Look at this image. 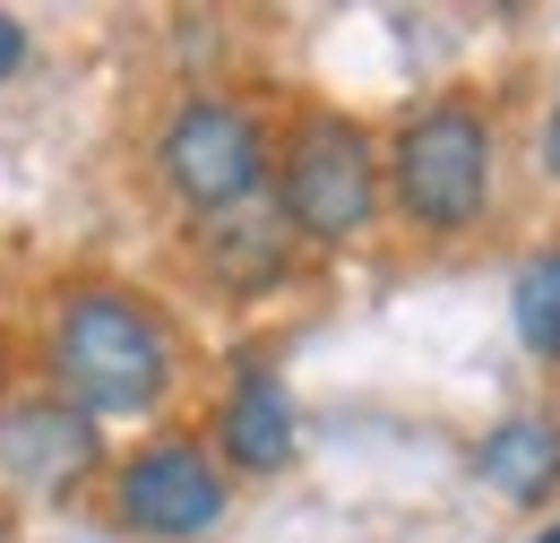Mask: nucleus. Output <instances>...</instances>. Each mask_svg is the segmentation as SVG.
<instances>
[{"instance_id": "nucleus-4", "label": "nucleus", "mask_w": 560, "mask_h": 543, "mask_svg": "<svg viewBox=\"0 0 560 543\" xmlns=\"http://www.w3.org/2000/svg\"><path fill=\"white\" fill-rule=\"evenodd\" d=\"M155 182L164 199L190 207V216H242L259 207V190L277 182V147H268V122L233 95H190L164 113L155 130Z\"/></svg>"}, {"instance_id": "nucleus-8", "label": "nucleus", "mask_w": 560, "mask_h": 543, "mask_svg": "<svg viewBox=\"0 0 560 543\" xmlns=\"http://www.w3.org/2000/svg\"><path fill=\"white\" fill-rule=\"evenodd\" d=\"M475 475H483L500 500H517V509H544L560 492V423L552 414H509L483 449H475Z\"/></svg>"}, {"instance_id": "nucleus-7", "label": "nucleus", "mask_w": 560, "mask_h": 543, "mask_svg": "<svg viewBox=\"0 0 560 543\" xmlns=\"http://www.w3.org/2000/svg\"><path fill=\"white\" fill-rule=\"evenodd\" d=\"M293 449H302V431H293V397H284L277 371L250 362V371L224 389L215 423H208V458H215V466H233V475H284Z\"/></svg>"}, {"instance_id": "nucleus-10", "label": "nucleus", "mask_w": 560, "mask_h": 543, "mask_svg": "<svg viewBox=\"0 0 560 543\" xmlns=\"http://www.w3.org/2000/svg\"><path fill=\"white\" fill-rule=\"evenodd\" d=\"M509 320H517L526 354L560 362V251H535V259L517 268V285H509Z\"/></svg>"}, {"instance_id": "nucleus-13", "label": "nucleus", "mask_w": 560, "mask_h": 543, "mask_svg": "<svg viewBox=\"0 0 560 543\" xmlns=\"http://www.w3.org/2000/svg\"><path fill=\"white\" fill-rule=\"evenodd\" d=\"M526 543H560V518H552V527H544V535H526Z\"/></svg>"}, {"instance_id": "nucleus-2", "label": "nucleus", "mask_w": 560, "mask_h": 543, "mask_svg": "<svg viewBox=\"0 0 560 543\" xmlns=\"http://www.w3.org/2000/svg\"><path fill=\"white\" fill-rule=\"evenodd\" d=\"M388 155V199L397 216L448 242V233H475L491 216V182H500V138H491V113L466 104V95H431L415 104L397 138L380 147Z\"/></svg>"}, {"instance_id": "nucleus-12", "label": "nucleus", "mask_w": 560, "mask_h": 543, "mask_svg": "<svg viewBox=\"0 0 560 543\" xmlns=\"http://www.w3.org/2000/svg\"><path fill=\"white\" fill-rule=\"evenodd\" d=\"M544 164H552V182H560V104H552V122H544Z\"/></svg>"}, {"instance_id": "nucleus-5", "label": "nucleus", "mask_w": 560, "mask_h": 543, "mask_svg": "<svg viewBox=\"0 0 560 543\" xmlns=\"http://www.w3.org/2000/svg\"><path fill=\"white\" fill-rule=\"evenodd\" d=\"M224 509H233V492H224L208 440H147L113 466V518L147 543H199L224 527Z\"/></svg>"}, {"instance_id": "nucleus-11", "label": "nucleus", "mask_w": 560, "mask_h": 543, "mask_svg": "<svg viewBox=\"0 0 560 543\" xmlns=\"http://www.w3.org/2000/svg\"><path fill=\"white\" fill-rule=\"evenodd\" d=\"M18 61H26V26H18V18L0 9V86L18 78Z\"/></svg>"}, {"instance_id": "nucleus-9", "label": "nucleus", "mask_w": 560, "mask_h": 543, "mask_svg": "<svg viewBox=\"0 0 560 543\" xmlns=\"http://www.w3.org/2000/svg\"><path fill=\"white\" fill-rule=\"evenodd\" d=\"M284 251H293L284 216H215V224H208V268L224 276L233 293L277 285V276H284Z\"/></svg>"}, {"instance_id": "nucleus-1", "label": "nucleus", "mask_w": 560, "mask_h": 543, "mask_svg": "<svg viewBox=\"0 0 560 543\" xmlns=\"http://www.w3.org/2000/svg\"><path fill=\"white\" fill-rule=\"evenodd\" d=\"M44 371H52V397H70L86 423H130V414H155L173 397L182 345L147 293L70 285L52 302V328H44Z\"/></svg>"}, {"instance_id": "nucleus-6", "label": "nucleus", "mask_w": 560, "mask_h": 543, "mask_svg": "<svg viewBox=\"0 0 560 543\" xmlns=\"http://www.w3.org/2000/svg\"><path fill=\"white\" fill-rule=\"evenodd\" d=\"M104 440L70 397H0V492L9 500H70L95 475Z\"/></svg>"}, {"instance_id": "nucleus-3", "label": "nucleus", "mask_w": 560, "mask_h": 543, "mask_svg": "<svg viewBox=\"0 0 560 543\" xmlns=\"http://www.w3.org/2000/svg\"><path fill=\"white\" fill-rule=\"evenodd\" d=\"M277 216L293 242H319V251H346L380 224V199H388V155L380 138L362 130L337 104H311L293 113V130L277 147Z\"/></svg>"}]
</instances>
